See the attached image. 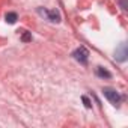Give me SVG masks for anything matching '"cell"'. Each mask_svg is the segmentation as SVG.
I'll return each instance as SVG.
<instances>
[{
    "label": "cell",
    "instance_id": "obj_1",
    "mask_svg": "<svg viewBox=\"0 0 128 128\" xmlns=\"http://www.w3.org/2000/svg\"><path fill=\"white\" fill-rule=\"evenodd\" d=\"M102 94H104V96H106L113 106H119L120 101L124 100L122 95H120L116 89H112V88H104V89H102Z\"/></svg>",
    "mask_w": 128,
    "mask_h": 128
},
{
    "label": "cell",
    "instance_id": "obj_2",
    "mask_svg": "<svg viewBox=\"0 0 128 128\" xmlns=\"http://www.w3.org/2000/svg\"><path fill=\"white\" fill-rule=\"evenodd\" d=\"M72 57H74L77 62H80L82 65H86V63H88V59H89V51H88L86 47H78V48L72 53Z\"/></svg>",
    "mask_w": 128,
    "mask_h": 128
},
{
    "label": "cell",
    "instance_id": "obj_3",
    "mask_svg": "<svg viewBox=\"0 0 128 128\" xmlns=\"http://www.w3.org/2000/svg\"><path fill=\"white\" fill-rule=\"evenodd\" d=\"M38 12H39V15L45 17V18H47L48 21H51V23H59V21H60V14H59L56 9L47 11V9H44V8H38Z\"/></svg>",
    "mask_w": 128,
    "mask_h": 128
},
{
    "label": "cell",
    "instance_id": "obj_4",
    "mask_svg": "<svg viewBox=\"0 0 128 128\" xmlns=\"http://www.w3.org/2000/svg\"><path fill=\"white\" fill-rule=\"evenodd\" d=\"M126 56H128L126 44H125V42H122V44L116 48V51H114V59H116L118 62H125V60H126Z\"/></svg>",
    "mask_w": 128,
    "mask_h": 128
},
{
    "label": "cell",
    "instance_id": "obj_5",
    "mask_svg": "<svg viewBox=\"0 0 128 128\" xmlns=\"http://www.w3.org/2000/svg\"><path fill=\"white\" fill-rule=\"evenodd\" d=\"M95 72H96V76H98V77H101V78H110V77H112V74H110L107 70H104L102 66H98Z\"/></svg>",
    "mask_w": 128,
    "mask_h": 128
},
{
    "label": "cell",
    "instance_id": "obj_6",
    "mask_svg": "<svg viewBox=\"0 0 128 128\" xmlns=\"http://www.w3.org/2000/svg\"><path fill=\"white\" fill-rule=\"evenodd\" d=\"M5 18H6V21H8L9 24H14V23H15V21L18 20V15H17L15 12H8Z\"/></svg>",
    "mask_w": 128,
    "mask_h": 128
},
{
    "label": "cell",
    "instance_id": "obj_7",
    "mask_svg": "<svg viewBox=\"0 0 128 128\" xmlns=\"http://www.w3.org/2000/svg\"><path fill=\"white\" fill-rule=\"evenodd\" d=\"M21 39H23L24 42H27V41H30V39H32V36H30V33H27V32H26V33L23 35V38H21Z\"/></svg>",
    "mask_w": 128,
    "mask_h": 128
},
{
    "label": "cell",
    "instance_id": "obj_8",
    "mask_svg": "<svg viewBox=\"0 0 128 128\" xmlns=\"http://www.w3.org/2000/svg\"><path fill=\"white\" fill-rule=\"evenodd\" d=\"M83 102H84V106H86L88 108H90V107H92V104H90V101L88 100V96H83Z\"/></svg>",
    "mask_w": 128,
    "mask_h": 128
},
{
    "label": "cell",
    "instance_id": "obj_9",
    "mask_svg": "<svg viewBox=\"0 0 128 128\" xmlns=\"http://www.w3.org/2000/svg\"><path fill=\"white\" fill-rule=\"evenodd\" d=\"M119 3H120V8H122L124 11H126L128 6H126V2H125V0H119Z\"/></svg>",
    "mask_w": 128,
    "mask_h": 128
}]
</instances>
